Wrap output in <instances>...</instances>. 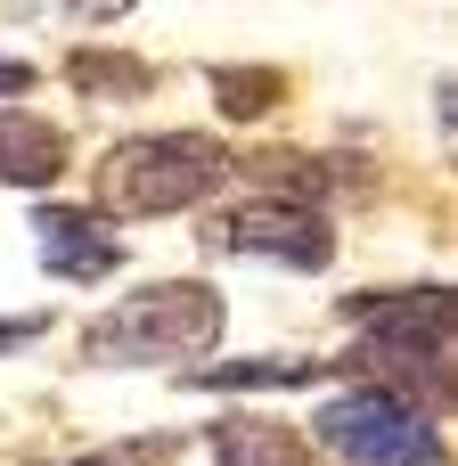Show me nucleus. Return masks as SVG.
<instances>
[{"instance_id":"ddd939ff","label":"nucleus","mask_w":458,"mask_h":466,"mask_svg":"<svg viewBox=\"0 0 458 466\" xmlns=\"http://www.w3.org/2000/svg\"><path fill=\"white\" fill-rule=\"evenodd\" d=\"M16 90H33V66H25V57H8V49H0V98H16Z\"/></svg>"},{"instance_id":"423d86ee","label":"nucleus","mask_w":458,"mask_h":466,"mask_svg":"<svg viewBox=\"0 0 458 466\" xmlns=\"http://www.w3.org/2000/svg\"><path fill=\"white\" fill-rule=\"evenodd\" d=\"M66 164H74V139H66L49 115L0 106V180H8V188H49Z\"/></svg>"},{"instance_id":"9d476101","label":"nucleus","mask_w":458,"mask_h":466,"mask_svg":"<svg viewBox=\"0 0 458 466\" xmlns=\"http://www.w3.org/2000/svg\"><path fill=\"white\" fill-rule=\"evenodd\" d=\"M66 82L90 90V98H139V90H148V66L123 57V49H74V57H66Z\"/></svg>"},{"instance_id":"1a4fd4ad","label":"nucleus","mask_w":458,"mask_h":466,"mask_svg":"<svg viewBox=\"0 0 458 466\" xmlns=\"http://www.w3.org/2000/svg\"><path fill=\"white\" fill-rule=\"evenodd\" d=\"M328 360H213L197 369L205 393H279V385H320Z\"/></svg>"},{"instance_id":"20e7f679","label":"nucleus","mask_w":458,"mask_h":466,"mask_svg":"<svg viewBox=\"0 0 458 466\" xmlns=\"http://www.w3.org/2000/svg\"><path fill=\"white\" fill-rule=\"evenodd\" d=\"M213 246L254 254V262H287V270H328L336 262V221H328V205L254 197V205H238V213L213 221Z\"/></svg>"},{"instance_id":"7ed1b4c3","label":"nucleus","mask_w":458,"mask_h":466,"mask_svg":"<svg viewBox=\"0 0 458 466\" xmlns=\"http://www.w3.org/2000/svg\"><path fill=\"white\" fill-rule=\"evenodd\" d=\"M311 434H320L336 459H352V466H451V442H443V426H434V418H418L410 401L369 393V385H352V393L320 401Z\"/></svg>"},{"instance_id":"4468645a","label":"nucleus","mask_w":458,"mask_h":466,"mask_svg":"<svg viewBox=\"0 0 458 466\" xmlns=\"http://www.w3.org/2000/svg\"><path fill=\"white\" fill-rule=\"evenodd\" d=\"M66 466H123V459H66Z\"/></svg>"},{"instance_id":"39448f33","label":"nucleus","mask_w":458,"mask_h":466,"mask_svg":"<svg viewBox=\"0 0 458 466\" xmlns=\"http://www.w3.org/2000/svg\"><path fill=\"white\" fill-rule=\"evenodd\" d=\"M33 246H41V270L57 287H98V279L123 270V238L90 205H41L33 213Z\"/></svg>"},{"instance_id":"f03ea898","label":"nucleus","mask_w":458,"mask_h":466,"mask_svg":"<svg viewBox=\"0 0 458 466\" xmlns=\"http://www.w3.org/2000/svg\"><path fill=\"white\" fill-rule=\"evenodd\" d=\"M238 172V156L205 131H148V139H123L98 172V197L123 213V221H156V213H188L205 205L221 180Z\"/></svg>"},{"instance_id":"9b49d317","label":"nucleus","mask_w":458,"mask_h":466,"mask_svg":"<svg viewBox=\"0 0 458 466\" xmlns=\"http://www.w3.org/2000/svg\"><path fill=\"white\" fill-rule=\"evenodd\" d=\"M213 90H221V115H238V123L279 106V74H270V66H221Z\"/></svg>"},{"instance_id":"6e6552de","label":"nucleus","mask_w":458,"mask_h":466,"mask_svg":"<svg viewBox=\"0 0 458 466\" xmlns=\"http://www.w3.org/2000/svg\"><path fill=\"white\" fill-rule=\"evenodd\" d=\"M213 466H320V459L279 418H221L213 426Z\"/></svg>"},{"instance_id":"0eeeda50","label":"nucleus","mask_w":458,"mask_h":466,"mask_svg":"<svg viewBox=\"0 0 458 466\" xmlns=\"http://www.w3.org/2000/svg\"><path fill=\"white\" fill-rule=\"evenodd\" d=\"M344 319L369 336H410V344H451V287H402V295H352Z\"/></svg>"},{"instance_id":"f8f14e48","label":"nucleus","mask_w":458,"mask_h":466,"mask_svg":"<svg viewBox=\"0 0 458 466\" xmlns=\"http://www.w3.org/2000/svg\"><path fill=\"white\" fill-rule=\"evenodd\" d=\"M41 328H49L41 311H16V319H0V352H16V344H33Z\"/></svg>"},{"instance_id":"f257e3e1","label":"nucleus","mask_w":458,"mask_h":466,"mask_svg":"<svg viewBox=\"0 0 458 466\" xmlns=\"http://www.w3.org/2000/svg\"><path fill=\"white\" fill-rule=\"evenodd\" d=\"M213 344H221V295L205 279L131 287L123 303H107L82 328V360H98V369H164V360H197Z\"/></svg>"}]
</instances>
